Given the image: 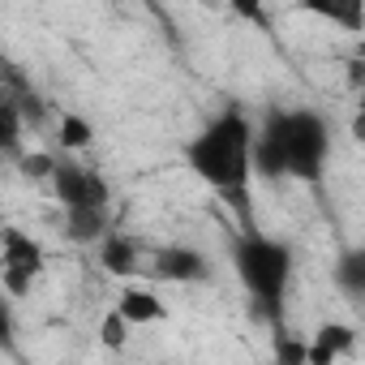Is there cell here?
Instances as JSON below:
<instances>
[{
    "label": "cell",
    "mask_w": 365,
    "mask_h": 365,
    "mask_svg": "<svg viewBox=\"0 0 365 365\" xmlns=\"http://www.w3.org/2000/svg\"><path fill=\"white\" fill-rule=\"evenodd\" d=\"M56 138H61V146H65V150H73V155H78V150H86V146L95 142V125H91L82 112H65V116H61V125H56Z\"/></svg>",
    "instance_id": "cell-15"
},
{
    "label": "cell",
    "mask_w": 365,
    "mask_h": 365,
    "mask_svg": "<svg viewBox=\"0 0 365 365\" xmlns=\"http://www.w3.org/2000/svg\"><path fill=\"white\" fill-rule=\"evenodd\" d=\"M26 129H31V125H26L22 108H18L9 95H0V146H5L9 163H18V155H22V133H26Z\"/></svg>",
    "instance_id": "cell-14"
},
{
    "label": "cell",
    "mask_w": 365,
    "mask_h": 365,
    "mask_svg": "<svg viewBox=\"0 0 365 365\" xmlns=\"http://www.w3.org/2000/svg\"><path fill=\"white\" fill-rule=\"evenodd\" d=\"M356 352V331L348 322H322L309 335V365H335L339 356Z\"/></svg>",
    "instance_id": "cell-11"
},
{
    "label": "cell",
    "mask_w": 365,
    "mask_h": 365,
    "mask_svg": "<svg viewBox=\"0 0 365 365\" xmlns=\"http://www.w3.org/2000/svg\"><path fill=\"white\" fill-rule=\"evenodd\" d=\"M95 250H99V267L108 275H116V279H133L138 267H142V241L129 237V232H120V228H112Z\"/></svg>",
    "instance_id": "cell-10"
},
{
    "label": "cell",
    "mask_w": 365,
    "mask_h": 365,
    "mask_svg": "<svg viewBox=\"0 0 365 365\" xmlns=\"http://www.w3.org/2000/svg\"><path fill=\"white\" fill-rule=\"evenodd\" d=\"M331 146L335 129L318 108H267L254 138V176L267 185L301 180L318 190L331 168Z\"/></svg>",
    "instance_id": "cell-1"
},
{
    "label": "cell",
    "mask_w": 365,
    "mask_h": 365,
    "mask_svg": "<svg viewBox=\"0 0 365 365\" xmlns=\"http://www.w3.org/2000/svg\"><path fill=\"white\" fill-rule=\"evenodd\" d=\"M352 61H361V65H365V31L356 35V52H352Z\"/></svg>",
    "instance_id": "cell-20"
},
{
    "label": "cell",
    "mask_w": 365,
    "mask_h": 365,
    "mask_svg": "<svg viewBox=\"0 0 365 365\" xmlns=\"http://www.w3.org/2000/svg\"><path fill=\"white\" fill-rule=\"evenodd\" d=\"M224 5H232V9H241V14H250L258 26H262V14H258V0H224Z\"/></svg>",
    "instance_id": "cell-18"
},
{
    "label": "cell",
    "mask_w": 365,
    "mask_h": 365,
    "mask_svg": "<svg viewBox=\"0 0 365 365\" xmlns=\"http://www.w3.org/2000/svg\"><path fill=\"white\" fill-rule=\"evenodd\" d=\"M146 275L159 279V284L194 288V284H207V279H211V258H207L198 245L172 241V245H159V250L146 258Z\"/></svg>",
    "instance_id": "cell-6"
},
{
    "label": "cell",
    "mask_w": 365,
    "mask_h": 365,
    "mask_svg": "<svg viewBox=\"0 0 365 365\" xmlns=\"http://www.w3.org/2000/svg\"><path fill=\"white\" fill-rule=\"evenodd\" d=\"M129 322H125V314L112 305L108 314H103V322H99V344L108 348V352H125V344H129Z\"/></svg>",
    "instance_id": "cell-17"
},
{
    "label": "cell",
    "mask_w": 365,
    "mask_h": 365,
    "mask_svg": "<svg viewBox=\"0 0 365 365\" xmlns=\"http://www.w3.org/2000/svg\"><path fill=\"white\" fill-rule=\"evenodd\" d=\"M232 271L245 284L254 309L284 331V314H288V292H292V275H297V250L284 237H267L258 228H245L232 241Z\"/></svg>",
    "instance_id": "cell-3"
},
{
    "label": "cell",
    "mask_w": 365,
    "mask_h": 365,
    "mask_svg": "<svg viewBox=\"0 0 365 365\" xmlns=\"http://www.w3.org/2000/svg\"><path fill=\"white\" fill-rule=\"evenodd\" d=\"M112 232L108 207H61V237L69 245H99Z\"/></svg>",
    "instance_id": "cell-9"
},
{
    "label": "cell",
    "mask_w": 365,
    "mask_h": 365,
    "mask_svg": "<svg viewBox=\"0 0 365 365\" xmlns=\"http://www.w3.org/2000/svg\"><path fill=\"white\" fill-rule=\"evenodd\" d=\"M116 309L125 314V322H129L133 331H142V327H159V322L172 318L168 305H163V297H159L155 288H146V284H133V279L120 284V292H116Z\"/></svg>",
    "instance_id": "cell-8"
},
{
    "label": "cell",
    "mask_w": 365,
    "mask_h": 365,
    "mask_svg": "<svg viewBox=\"0 0 365 365\" xmlns=\"http://www.w3.org/2000/svg\"><path fill=\"white\" fill-rule=\"evenodd\" d=\"M352 138H356V142L365 146V112H361V108L352 112Z\"/></svg>",
    "instance_id": "cell-19"
},
{
    "label": "cell",
    "mask_w": 365,
    "mask_h": 365,
    "mask_svg": "<svg viewBox=\"0 0 365 365\" xmlns=\"http://www.w3.org/2000/svg\"><path fill=\"white\" fill-rule=\"evenodd\" d=\"M331 284L339 297H348L352 305L365 301V245H348L339 250L335 267H331Z\"/></svg>",
    "instance_id": "cell-12"
},
{
    "label": "cell",
    "mask_w": 365,
    "mask_h": 365,
    "mask_svg": "<svg viewBox=\"0 0 365 365\" xmlns=\"http://www.w3.org/2000/svg\"><path fill=\"white\" fill-rule=\"evenodd\" d=\"M5 95L22 108V116H26L31 129H43V120H48V103H43V95L35 91V82H26V73H22L14 61L5 65Z\"/></svg>",
    "instance_id": "cell-13"
},
{
    "label": "cell",
    "mask_w": 365,
    "mask_h": 365,
    "mask_svg": "<svg viewBox=\"0 0 365 365\" xmlns=\"http://www.w3.org/2000/svg\"><path fill=\"white\" fill-rule=\"evenodd\" d=\"M356 108H361V112H365V91H361V99H356Z\"/></svg>",
    "instance_id": "cell-21"
},
{
    "label": "cell",
    "mask_w": 365,
    "mask_h": 365,
    "mask_svg": "<svg viewBox=\"0 0 365 365\" xmlns=\"http://www.w3.org/2000/svg\"><path fill=\"white\" fill-rule=\"evenodd\" d=\"M48 194L56 198V207H108L112 202V185L108 176L82 159L69 155H56V172L48 180Z\"/></svg>",
    "instance_id": "cell-5"
},
{
    "label": "cell",
    "mask_w": 365,
    "mask_h": 365,
    "mask_svg": "<svg viewBox=\"0 0 365 365\" xmlns=\"http://www.w3.org/2000/svg\"><path fill=\"white\" fill-rule=\"evenodd\" d=\"M292 9L301 18H314V22L344 31V35L365 31V0H292Z\"/></svg>",
    "instance_id": "cell-7"
},
{
    "label": "cell",
    "mask_w": 365,
    "mask_h": 365,
    "mask_svg": "<svg viewBox=\"0 0 365 365\" xmlns=\"http://www.w3.org/2000/svg\"><path fill=\"white\" fill-rule=\"evenodd\" d=\"M254 138L258 125L245 116L241 103H228L215 116H207V125L185 142V168L215 194L245 202L254 180Z\"/></svg>",
    "instance_id": "cell-2"
},
{
    "label": "cell",
    "mask_w": 365,
    "mask_h": 365,
    "mask_svg": "<svg viewBox=\"0 0 365 365\" xmlns=\"http://www.w3.org/2000/svg\"><path fill=\"white\" fill-rule=\"evenodd\" d=\"M14 168H18L26 180H35V185H48L52 172H56V155H48V150H22Z\"/></svg>",
    "instance_id": "cell-16"
},
{
    "label": "cell",
    "mask_w": 365,
    "mask_h": 365,
    "mask_svg": "<svg viewBox=\"0 0 365 365\" xmlns=\"http://www.w3.org/2000/svg\"><path fill=\"white\" fill-rule=\"evenodd\" d=\"M43 271H48V254L31 232H22V228L0 232V284H5V292L14 301L31 297Z\"/></svg>",
    "instance_id": "cell-4"
}]
</instances>
